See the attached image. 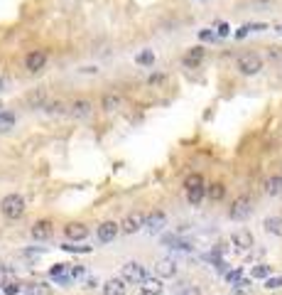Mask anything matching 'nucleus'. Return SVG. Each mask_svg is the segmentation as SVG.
<instances>
[{
    "label": "nucleus",
    "instance_id": "1",
    "mask_svg": "<svg viewBox=\"0 0 282 295\" xmlns=\"http://www.w3.org/2000/svg\"><path fill=\"white\" fill-rule=\"evenodd\" d=\"M0 212H2V217L10 221L20 219L22 214H25V199L20 197V195H7L2 202H0Z\"/></svg>",
    "mask_w": 282,
    "mask_h": 295
},
{
    "label": "nucleus",
    "instance_id": "2",
    "mask_svg": "<svg viewBox=\"0 0 282 295\" xmlns=\"http://www.w3.org/2000/svg\"><path fill=\"white\" fill-rule=\"evenodd\" d=\"M236 69L243 74V76H255V74H260V69H263V59L255 52H245V54L238 57Z\"/></svg>",
    "mask_w": 282,
    "mask_h": 295
},
{
    "label": "nucleus",
    "instance_id": "3",
    "mask_svg": "<svg viewBox=\"0 0 282 295\" xmlns=\"http://www.w3.org/2000/svg\"><path fill=\"white\" fill-rule=\"evenodd\" d=\"M231 219H236V221H243V219H248L250 214H253V199L248 197V195H241L233 204H231Z\"/></svg>",
    "mask_w": 282,
    "mask_h": 295
},
{
    "label": "nucleus",
    "instance_id": "4",
    "mask_svg": "<svg viewBox=\"0 0 282 295\" xmlns=\"http://www.w3.org/2000/svg\"><path fill=\"white\" fill-rule=\"evenodd\" d=\"M123 278L128 281V283H142L145 278H147V271H145V266L138 263V261H130V263H125L123 266Z\"/></svg>",
    "mask_w": 282,
    "mask_h": 295
},
{
    "label": "nucleus",
    "instance_id": "5",
    "mask_svg": "<svg viewBox=\"0 0 282 295\" xmlns=\"http://www.w3.org/2000/svg\"><path fill=\"white\" fill-rule=\"evenodd\" d=\"M93 113V103L88 98H76L69 103V116L71 118H88Z\"/></svg>",
    "mask_w": 282,
    "mask_h": 295
},
{
    "label": "nucleus",
    "instance_id": "6",
    "mask_svg": "<svg viewBox=\"0 0 282 295\" xmlns=\"http://www.w3.org/2000/svg\"><path fill=\"white\" fill-rule=\"evenodd\" d=\"M121 231H123V229H121V224H116V221H103V224L96 229V236H98V241L108 244V241H113Z\"/></svg>",
    "mask_w": 282,
    "mask_h": 295
},
{
    "label": "nucleus",
    "instance_id": "7",
    "mask_svg": "<svg viewBox=\"0 0 282 295\" xmlns=\"http://www.w3.org/2000/svg\"><path fill=\"white\" fill-rule=\"evenodd\" d=\"M25 103H27L30 108H44V106H47V89H44V86L32 89V91L25 96Z\"/></svg>",
    "mask_w": 282,
    "mask_h": 295
},
{
    "label": "nucleus",
    "instance_id": "8",
    "mask_svg": "<svg viewBox=\"0 0 282 295\" xmlns=\"http://www.w3.org/2000/svg\"><path fill=\"white\" fill-rule=\"evenodd\" d=\"M44 64H47V54L40 52V49H37V52H30V54L25 57V67H27V72H32V74L42 72Z\"/></svg>",
    "mask_w": 282,
    "mask_h": 295
},
{
    "label": "nucleus",
    "instance_id": "9",
    "mask_svg": "<svg viewBox=\"0 0 282 295\" xmlns=\"http://www.w3.org/2000/svg\"><path fill=\"white\" fill-rule=\"evenodd\" d=\"M142 226H145V217H142L140 212H133V214H128L125 221L121 224V229L125 231V234H138Z\"/></svg>",
    "mask_w": 282,
    "mask_h": 295
},
{
    "label": "nucleus",
    "instance_id": "10",
    "mask_svg": "<svg viewBox=\"0 0 282 295\" xmlns=\"http://www.w3.org/2000/svg\"><path fill=\"white\" fill-rule=\"evenodd\" d=\"M64 234H67V239H71V241H83V239L88 236V226H86V224L74 221V224H67Z\"/></svg>",
    "mask_w": 282,
    "mask_h": 295
},
{
    "label": "nucleus",
    "instance_id": "11",
    "mask_svg": "<svg viewBox=\"0 0 282 295\" xmlns=\"http://www.w3.org/2000/svg\"><path fill=\"white\" fill-rule=\"evenodd\" d=\"M52 231H54L52 221L42 219V221H37V224L32 226V239H37V241H44V239H49V236H52Z\"/></svg>",
    "mask_w": 282,
    "mask_h": 295
},
{
    "label": "nucleus",
    "instance_id": "12",
    "mask_svg": "<svg viewBox=\"0 0 282 295\" xmlns=\"http://www.w3.org/2000/svg\"><path fill=\"white\" fill-rule=\"evenodd\" d=\"M155 271L160 278H172V276H177V263L172 258H162V261H157Z\"/></svg>",
    "mask_w": 282,
    "mask_h": 295
},
{
    "label": "nucleus",
    "instance_id": "13",
    "mask_svg": "<svg viewBox=\"0 0 282 295\" xmlns=\"http://www.w3.org/2000/svg\"><path fill=\"white\" fill-rule=\"evenodd\" d=\"M125 278H111L103 286V295H125Z\"/></svg>",
    "mask_w": 282,
    "mask_h": 295
},
{
    "label": "nucleus",
    "instance_id": "14",
    "mask_svg": "<svg viewBox=\"0 0 282 295\" xmlns=\"http://www.w3.org/2000/svg\"><path fill=\"white\" fill-rule=\"evenodd\" d=\"M164 224H167V217H164L162 212H155V214H150V217L145 219V229H147L150 234H157Z\"/></svg>",
    "mask_w": 282,
    "mask_h": 295
},
{
    "label": "nucleus",
    "instance_id": "15",
    "mask_svg": "<svg viewBox=\"0 0 282 295\" xmlns=\"http://www.w3.org/2000/svg\"><path fill=\"white\" fill-rule=\"evenodd\" d=\"M201 59H204V47H192L187 54H184V67H199L201 64Z\"/></svg>",
    "mask_w": 282,
    "mask_h": 295
},
{
    "label": "nucleus",
    "instance_id": "16",
    "mask_svg": "<svg viewBox=\"0 0 282 295\" xmlns=\"http://www.w3.org/2000/svg\"><path fill=\"white\" fill-rule=\"evenodd\" d=\"M121 103H123V98H121L118 94H106V96L101 98V108H103L106 113L118 111V108H121Z\"/></svg>",
    "mask_w": 282,
    "mask_h": 295
},
{
    "label": "nucleus",
    "instance_id": "17",
    "mask_svg": "<svg viewBox=\"0 0 282 295\" xmlns=\"http://www.w3.org/2000/svg\"><path fill=\"white\" fill-rule=\"evenodd\" d=\"M233 244H236L238 248H243V251H245V248H250V246H253V234H250L248 229H238V231L233 234Z\"/></svg>",
    "mask_w": 282,
    "mask_h": 295
},
{
    "label": "nucleus",
    "instance_id": "18",
    "mask_svg": "<svg viewBox=\"0 0 282 295\" xmlns=\"http://www.w3.org/2000/svg\"><path fill=\"white\" fill-rule=\"evenodd\" d=\"M140 286H142V293H145V295H160V293H162V281H160V278L147 276Z\"/></svg>",
    "mask_w": 282,
    "mask_h": 295
},
{
    "label": "nucleus",
    "instance_id": "19",
    "mask_svg": "<svg viewBox=\"0 0 282 295\" xmlns=\"http://www.w3.org/2000/svg\"><path fill=\"white\" fill-rule=\"evenodd\" d=\"M265 195H270V197L282 195V175H278V177H268V180H265Z\"/></svg>",
    "mask_w": 282,
    "mask_h": 295
},
{
    "label": "nucleus",
    "instance_id": "20",
    "mask_svg": "<svg viewBox=\"0 0 282 295\" xmlns=\"http://www.w3.org/2000/svg\"><path fill=\"white\" fill-rule=\"evenodd\" d=\"M263 226H265L268 234H273V236H282V217H268V219L263 221Z\"/></svg>",
    "mask_w": 282,
    "mask_h": 295
},
{
    "label": "nucleus",
    "instance_id": "21",
    "mask_svg": "<svg viewBox=\"0 0 282 295\" xmlns=\"http://www.w3.org/2000/svg\"><path fill=\"white\" fill-rule=\"evenodd\" d=\"M15 113H10V111H0V133H10L12 128H15Z\"/></svg>",
    "mask_w": 282,
    "mask_h": 295
},
{
    "label": "nucleus",
    "instance_id": "22",
    "mask_svg": "<svg viewBox=\"0 0 282 295\" xmlns=\"http://www.w3.org/2000/svg\"><path fill=\"white\" fill-rule=\"evenodd\" d=\"M206 195H209V199H213V202L223 199L226 197V185L223 182H213L211 187H206Z\"/></svg>",
    "mask_w": 282,
    "mask_h": 295
},
{
    "label": "nucleus",
    "instance_id": "23",
    "mask_svg": "<svg viewBox=\"0 0 282 295\" xmlns=\"http://www.w3.org/2000/svg\"><path fill=\"white\" fill-rule=\"evenodd\" d=\"M204 195H206V187H194V190H187V199H189V204H194V207L204 199Z\"/></svg>",
    "mask_w": 282,
    "mask_h": 295
},
{
    "label": "nucleus",
    "instance_id": "24",
    "mask_svg": "<svg viewBox=\"0 0 282 295\" xmlns=\"http://www.w3.org/2000/svg\"><path fill=\"white\" fill-rule=\"evenodd\" d=\"M135 62H138L140 67H152V64H155V52H152V49H142L140 54L135 57Z\"/></svg>",
    "mask_w": 282,
    "mask_h": 295
},
{
    "label": "nucleus",
    "instance_id": "25",
    "mask_svg": "<svg viewBox=\"0 0 282 295\" xmlns=\"http://www.w3.org/2000/svg\"><path fill=\"white\" fill-rule=\"evenodd\" d=\"M184 187H187V190H194V187H204V180H201V175H197V172H194V175H189V177L184 180Z\"/></svg>",
    "mask_w": 282,
    "mask_h": 295
},
{
    "label": "nucleus",
    "instance_id": "26",
    "mask_svg": "<svg viewBox=\"0 0 282 295\" xmlns=\"http://www.w3.org/2000/svg\"><path fill=\"white\" fill-rule=\"evenodd\" d=\"M44 111H47L49 116H59V113H64V103H62V101H54V103H47V106H44Z\"/></svg>",
    "mask_w": 282,
    "mask_h": 295
},
{
    "label": "nucleus",
    "instance_id": "27",
    "mask_svg": "<svg viewBox=\"0 0 282 295\" xmlns=\"http://www.w3.org/2000/svg\"><path fill=\"white\" fill-rule=\"evenodd\" d=\"M250 276L253 278H270V266H255Z\"/></svg>",
    "mask_w": 282,
    "mask_h": 295
},
{
    "label": "nucleus",
    "instance_id": "28",
    "mask_svg": "<svg viewBox=\"0 0 282 295\" xmlns=\"http://www.w3.org/2000/svg\"><path fill=\"white\" fill-rule=\"evenodd\" d=\"M265 288H268V291L282 288V278H268V281H265Z\"/></svg>",
    "mask_w": 282,
    "mask_h": 295
},
{
    "label": "nucleus",
    "instance_id": "29",
    "mask_svg": "<svg viewBox=\"0 0 282 295\" xmlns=\"http://www.w3.org/2000/svg\"><path fill=\"white\" fill-rule=\"evenodd\" d=\"M241 273H243V271H241V268H236V271L226 273V281H228V283H238V281H241Z\"/></svg>",
    "mask_w": 282,
    "mask_h": 295
},
{
    "label": "nucleus",
    "instance_id": "30",
    "mask_svg": "<svg viewBox=\"0 0 282 295\" xmlns=\"http://www.w3.org/2000/svg\"><path fill=\"white\" fill-rule=\"evenodd\" d=\"M15 293H20V286L17 283H7L5 286V295H15Z\"/></svg>",
    "mask_w": 282,
    "mask_h": 295
},
{
    "label": "nucleus",
    "instance_id": "31",
    "mask_svg": "<svg viewBox=\"0 0 282 295\" xmlns=\"http://www.w3.org/2000/svg\"><path fill=\"white\" fill-rule=\"evenodd\" d=\"M199 40H204V42H206V40H216V35H213L211 30H201V32H199Z\"/></svg>",
    "mask_w": 282,
    "mask_h": 295
},
{
    "label": "nucleus",
    "instance_id": "32",
    "mask_svg": "<svg viewBox=\"0 0 282 295\" xmlns=\"http://www.w3.org/2000/svg\"><path fill=\"white\" fill-rule=\"evenodd\" d=\"M228 32H231V27H228L226 22H218V35H221V37H226Z\"/></svg>",
    "mask_w": 282,
    "mask_h": 295
},
{
    "label": "nucleus",
    "instance_id": "33",
    "mask_svg": "<svg viewBox=\"0 0 282 295\" xmlns=\"http://www.w3.org/2000/svg\"><path fill=\"white\" fill-rule=\"evenodd\" d=\"M268 54H270L273 59H278V57H280L282 52H280V47H270V52H268Z\"/></svg>",
    "mask_w": 282,
    "mask_h": 295
},
{
    "label": "nucleus",
    "instance_id": "34",
    "mask_svg": "<svg viewBox=\"0 0 282 295\" xmlns=\"http://www.w3.org/2000/svg\"><path fill=\"white\" fill-rule=\"evenodd\" d=\"M25 295H44V291H42V288H30Z\"/></svg>",
    "mask_w": 282,
    "mask_h": 295
},
{
    "label": "nucleus",
    "instance_id": "35",
    "mask_svg": "<svg viewBox=\"0 0 282 295\" xmlns=\"http://www.w3.org/2000/svg\"><path fill=\"white\" fill-rule=\"evenodd\" d=\"M162 79H164V76H160V74H155V76H150V79H147V81H150V84H160V81H162Z\"/></svg>",
    "mask_w": 282,
    "mask_h": 295
},
{
    "label": "nucleus",
    "instance_id": "36",
    "mask_svg": "<svg viewBox=\"0 0 282 295\" xmlns=\"http://www.w3.org/2000/svg\"><path fill=\"white\" fill-rule=\"evenodd\" d=\"M81 72L83 74H98V69H96V67H81Z\"/></svg>",
    "mask_w": 282,
    "mask_h": 295
},
{
    "label": "nucleus",
    "instance_id": "37",
    "mask_svg": "<svg viewBox=\"0 0 282 295\" xmlns=\"http://www.w3.org/2000/svg\"><path fill=\"white\" fill-rule=\"evenodd\" d=\"M2 86H5V79H2V76H0V91H2Z\"/></svg>",
    "mask_w": 282,
    "mask_h": 295
},
{
    "label": "nucleus",
    "instance_id": "38",
    "mask_svg": "<svg viewBox=\"0 0 282 295\" xmlns=\"http://www.w3.org/2000/svg\"><path fill=\"white\" fill-rule=\"evenodd\" d=\"M201 2H206V0H201Z\"/></svg>",
    "mask_w": 282,
    "mask_h": 295
}]
</instances>
